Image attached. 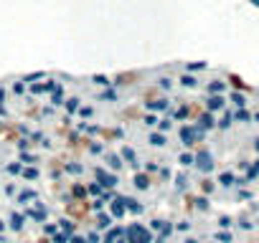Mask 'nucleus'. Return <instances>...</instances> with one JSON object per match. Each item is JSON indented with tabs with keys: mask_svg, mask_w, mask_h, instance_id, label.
Returning a JSON list of instances; mask_svg holds the SVG:
<instances>
[{
	"mask_svg": "<svg viewBox=\"0 0 259 243\" xmlns=\"http://www.w3.org/2000/svg\"><path fill=\"white\" fill-rule=\"evenodd\" d=\"M107 165L112 170H119L122 167V155H107Z\"/></svg>",
	"mask_w": 259,
	"mask_h": 243,
	"instance_id": "16",
	"label": "nucleus"
},
{
	"mask_svg": "<svg viewBox=\"0 0 259 243\" xmlns=\"http://www.w3.org/2000/svg\"><path fill=\"white\" fill-rule=\"evenodd\" d=\"M186 116H188V109H186V106H183L181 111H176V119H186Z\"/></svg>",
	"mask_w": 259,
	"mask_h": 243,
	"instance_id": "43",
	"label": "nucleus"
},
{
	"mask_svg": "<svg viewBox=\"0 0 259 243\" xmlns=\"http://www.w3.org/2000/svg\"><path fill=\"white\" fill-rule=\"evenodd\" d=\"M59 228H61V230L66 233V235H69V233L74 230V223H71V220H61V225H59Z\"/></svg>",
	"mask_w": 259,
	"mask_h": 243,
	"instance_id": "28",
	"label": "nucleus"
},
{
	"mask_svg": "<svg viewBox=\"0 0 259 243\" xmlns=\"http://www.w3.org/2000/svg\"><path fill=\"white\" fill-rule=\"evenodd\" d=\"M23 177H26V180H36V177H38V167H28V170H23Z\"/></svg>",
	"mask_w": 259,
	"mask_h": 243,
	"instance_id": "24",
	"label": "nucleus"
},
{
	"mask_svg": "<svg viewBox=\"0 0 259 243\" xmlns=\"http://www.w3.org/2000/svg\"><path fill=\"white\" fill-rule=\"evenodd\" d=\"M231 101H234L239 109H244V106H246V96H244V94H239V91H234V94H231Z\"/></svg>",
	"mask_w": 259,
	"mask_h": 243,
	"instance_id": "20",
	"label": "nucleus"
},
{
	"mask_svg": "<svg viewBox=\"0 0 259 243\" xmlns=\"http://www.w3.org/2000/svg\"><path fill=\"white\" fill-rule=\"evenodd\" d=\"M94 175H97V180H99V185L102 188H114L119 180H117V175H112V172H107L104 167H97L94 170Z\"/></svg>",
	"mask_w": 259,
	"mask_h": 243,
	"instance_id": "4",
	"label": "nucleus"
},
{
	"mask_svg": "<svg viewBox=\"0 0 259 243\" xmlns=\"http://www.w3.org/2000/svg\"><path fill=\"white\" fill-rule=\"evenodd\" d=\"M196 167H198L201 172H206V175L213 172V167H216V165H213V155H211L208 150H198V152H196Z\"/></svg>",
	"mask_w": 259,
	"mask_h": 243,
	"instance_id": "2",
	"label": "nucleus"
},
{
	"mask_svg": "<svg viewBox=\"0 0 259 243\" xmlns=\"http://www.w3.org/2000/svg\"><path fill=\"white\" fill-rule=\"evenodd\" d=\"M150 145H153V147H165V145H168L165 132H153V135H150Z\"/></svg>",
	"mask_w": 259,
	"mask_h": 243,
	"instance_id": "10",
	"label": "nucleus"
},
{
	"mask_svg": "<svg viewBox=\"0 0 259 243\" xmlns=\"http://www.w3.org/2000/svg\"><path fill=\"white\" fill-rule=\"evenodd\" d=\"M23 89H26V81H16V84H13V91H16V94H23Z\"/></svg>",
	"mask_w": 259,
	"mask_h": 243,
	"instance_id": "36",
	"label": "nucleus"
},
{
	"mask_svg": "<svg viewBox=\"0 0 259 243\" xmlns=\"http://www.w3.org/2000/svg\"><path fill=\"white\" fill-rule=\"evenodd\" d=\"M224 91H226V81H219L216 79V81L208 84V94H224Z\"/></svg>",
	"mask_w": 259,
	"mask_h": 243,
	"instance_id": "12",
	"label": "nucleus"
},
{
	"mask_svg": "<svg viewBox=\"0 0 259 243\" xmlns=\"http://www.w3.org/2000/svg\"><path fill=\"white\" fill-rule=\"evenodd\" d=\"M216 240H221V243H229V240H231V235H229V233H219V235H216Z\"/></svg>",
	"mask_w": 259,
	"mask_h": 243,
	"instance_id": "41",
	"label": "nucleus"
},
{
	"mask_svg": "<svg viewBox=\"0 0 259 243\" xmlns=\"http://www.w3.org/2000/svg\"><path fill=\"white\" fill-rule=\"evenodd\" d=\"M127 210H130V213H135V215H140V213H143L145 208H143V205H140L138 200H133V198H127Z\"/></svg>",
	"mask_w": 259,
	"mask_h": 243,
	"instance_id": "14",
	"label": "nucleus"
},
{
	"mask_svg": "<svg viewBox=\"0 0 259 243\" xmlns=\"http://www.w3.org/2000/svg\"><path fill=\"white\" fill-rule=\"evenodd\" d=\"M178 162H181L183 167H191V165H196V155H188V152H181V157H178Z\"/></svg>",
	"mask_w": 259,
	"mask_h": 243,
	"instance_id": "15",
	"label": "nucleus"
},
{
	"mask_svg": "<svg viewBox=\"0 0 259 243\" xmlns=\"http://www.w3.org/2000/svg\"><path fill=\"white\" fill-rule=\"evenodd\" d=\"M251 3H254V6H259V0H251Z\"/></svg>",
	"mask_w": 259,
	"mask_h": 243,
	"instance_id": "54",
	"label": "nucleus"
},
{
	"mask_svg": "<svg viewBox=\"0 0 259 243\" xmlns=\"http://www.w3.org/2000/svg\"><path fill=\"white\" fill-rule=\"evenodd\" d=\"M158 86H160L163 91H170V89H173V79H170V76H160V79H158Z\"/></svg>",
	"mask_w": 259,
	"mask_h": 243,
	"instance_id": "19",
	"label": "nucleus"
},
{
	"mask_svg": "<svg viewBox=\"0 0 259 243\" xmlns=\"http://www.w3.org/2000/svg\"><path fill=\"white\" fill-rule=\"evenodd\" d=\"M145 125L155 127V125H158V116H155V114H148V116H145Z\"/></svg>",
	"mask_w": 259,
	"mask_h": 243,
	"instance_id": "34",
	"label": "nucleus"
},
{
	"mask_svg": "<svg viewBox=\"0 0 259 243\" xmlns=\"http://www.w3.org/2000/svg\"><path fill=\"white\" fill-rule=\"evenodd\" d=\"M196 208L198 210H208V198H196Z\"/></svg>",
	"mask_w": 259,
	"mask_h": 243,
	"instance_id": "27",
	"label": "nucleus"
},
{
	"mask_svg": "<svg viewBox=\"0 0 259 243\" xmlns=\"http://www.w3.org/2000/svg\"><path fill=\"white\" fill-rule=\"evenodd\" d=\"M117 243H127V240H117Z\"/></svg>",
	"mask_w": 259,
	"mask_h": 243,
	"instance_id": "55",
	"label": "nucleus"
},
{
	"mask_svg": "<svg viewBox=\"0 0 259 243\" xmlns=\"http://www.w3.org/2000/svg\"><path fill=\"white\" fill-rule=\"evenodd\" d=\"M256 175H259V160H256V162H254V167L249 170V177H256Z\"/></svg>",
	"mask_w": 259,
	"mask_h": 243,
	"instance_id": "42",
	"label": "nucleus"
},
{
	"mask_svg": "<svg viewBox=\"0 0 259 243\" xmlns=\"http://www.w3.org/2000/svg\"><path fill=\"white\" fill-rule=\"evenodd\" d=\"M124 213H127V198L117 195V198L109 203V215H112V218H122Z\"/></svg>",
	"mask_w": 259,
	"mask_h": 243,
	"instance_id": "5",
	"label": "nucleus"
},
{
	"mask_svg": "<svg viewBox=\"0 0 259 243\" xmlns=\"http://www.w3.org/2000/svg\"><path fill=\"white\" fill-rule=\"evenodd\" d=\"M84 193H87V190H84V188H81V185H74V195H79V198H81V195H84Z\"/></svg>",
	"mask_w": 259,
	"mask_h": 243,
	"instance_id": "47",
	"label": "nucleus"
},
{
	"mask_svg": "<svg viewBox=\"0 0 259 243\" xmlns=\"http://www.w3.org/2000/svg\"><path fill=\"white\" fill-rule=\"evenodd\" d=\"M176 185L183 190V188H186V177H183V175H178V177H176Z\"/></svg>",
	"mask_w": 259,
	"mask_h": 243,
	"instance_id": "44",
	"label": "nucleus"
},
{
	"mask_svg": "<svg viewBox=\"0 0 259 243\" xmlns=\"http://www.w3.org/2000/svg\"><path fill=\"white\" fill-rule=\"evenodd\" d=\"M158 127H160V132H168V130L173 127V122H170V119H160V125H158Z\"/></svg>",
	"mask_w": 259,
	"mask_h": 243,
	"instance_id": "29",
	"label": "nucleus"
},
{
	"mask_svg": "<svg viewBox=\"0 0 259 243\" xmlns=\"http://www.w3.org/2000/svg\"><path fill=\"white\" fill-rule=\"evenodd\" d=\"M148 109L150 111H165L168 109V99H153V101H148Z\"/></svg>",
	"mask_w": 259,
	"mask_h": 243,
	"instance_id": "9",
	"label": "nucleus"
},
{
	"mask_svg": "<svg viewBox=\"0 0 259 243\" xmlns=\"http://www.w3.org/2000/svg\"><path fill=\"white\" fill-rule=\"evenodd\" d=\"M181 137H183V145L191 147V145H196L198 140H203V132H201L198 127H183V130H181Z\"/></svg>",
	"mask_w": 259,
	"mask_h": 243,
	"instance_id": "3",
	"label": "nucleus"
},
{
	"mask_svg": "<svg viewBox=\"0 0 259 243\" xmlns=\"http://www.w3.org/2000/svg\"><path fill=\"white\" fill-rule=\"evenodd\" d=\"M8 172L11 175H18V172H23V165L21 162H13V165H8Z\"/></svg>",
	"mask_w": 259,
	"mask_h": 243,
	"instance_id": "26",
	"label": "nucleus"
},
{
	"mask_svg": "<svg viewBox=\"0 0 259 243\" xmlns=\"http://www.w3.org/2000/svg\"><path fill=\"white\" fill-rule=\"evenodd\" d=\"M0 243H6V238H3V235H0Z\"/></svg>",
	"mask_w": 259,
	"mask_h": 243,
	"instance_id": "53",
	"label": "nucleus"
},
{
	"mask_svg": "<svg viewBox=\"0 0 259 243\" xmlns=\"http://www.w3.org/2000/svg\"><path fill=\"white\" fill-rule=\"evenodd\" d=\"M163 225H165V220H153L150 223V230H163Z\"/></svg>",
	"mask_w": 259,
	"mask_h": 243,
	"instance_id": "38",
	"label": "nucleus"
},
{
	"mask_svg": "<svg viewBox=\"0 0 259 243\" xmlns=\"http://www.w3.org/2000/svg\"><path fill=\"white\" fill-rule=\"evenodd\" d=\"M186 243H198V240H193V238H188V240H186Z\"/></svg>",
	"mask_w": 259,
	"mask_h": 243,
	"instance_id": "52",
	"label": "nucleus"
},
{
	"mask_svg": "<svg viewBox=\"0 0 259 243\" xmlns=\"http://www.w3.org/2000/svg\"><path fill=\"white\" fill-rule=\"evenodd\" d=\"M26 200H36V193H33V190H23V193L18 195V203H26Z\"/></svg>",
	"mask_w": 259,
	"mask_h": 243,
	"instance_id": "21",
	"label": "nucleus"
},
{
	"mask_svg": "<svg viewBox=\"0 0 259 243\" xmlns=\"http://www.w3.org/2000/svg\"><path fill=\"white\" fill-rule=\"evenodd\" d=\"M66 111H69V114L79 111V99H69V101H66Z\"/></svg>",
	"mask_w": 259,
	"mask_h": 243,
	"instance_id": "22",
	"label": "nucleus"
},
{
	"mask_svg": "<svg viewBox=\"0 0 259 243\" xmlns=\"http://www.w3.org/2000/svg\"><path fill=\"white\" fill-rule=\"evenodd\" d=\"M66 240H69V235H66V233H59V230L54 233V243H66Z\"/></svg>",
	"mask_w": 259,
	"mask_h": 243,
	"instance_id": "31",
	"label": "nucleus"
},
{
	"mask_svg": "<svg viewBox=\"0 0 259 243\" xmlns=\"http://www.w3.org/2000/svg\"><path fill=\"white\" fill-rule=\"evenodd\" d=\"M99 99H102V101H112V99H117V96H114V91H104Z\"/></svg>",
	"mask_w": 259,
	"mask_h": 243,
	"instance_id": "40",
	"label": "nucleus"
},
{
	"mask_svg": "<svg viewBox=\"0 0 259 243\" xmlns=\"http://www.w3.org/2000/svg\"><path fill=\"white\" fill-rule=\"evenodd\" d=\"M234 119H236V122H249L251 116H249V111H246V109H236V116H234Z\"/></svg>",
	"mask_w": 259,
	"mask_h": 243,
	"instance_id": "23",
	"label": "nucleus"
},
{
	"mask_svg": "<svg viewBox=\"0 0 259 243\" xmlns=\"http://www.w3.org/2000/svg\"><path fill=\"white\" fill-rule=\"evenodd\" d=\"M224 106H226L224 94H211V96L206 99V111H221Z\"/></svg>",
	"mask_w": 259,
	"mask_h": 243,
	"instance_id": "6",
	"label": "nucleus"
},
{
	"mask_svg": "<svg viewBox=\"0 0 259 243\" xmlns=\"http://www.w3.org/2000/svg\"><path fill=\"white\" fill-rule=\"evenodd\" d=\"M219 225H221V228H229V225H231V218H229V215H221V218H219Z\"/></svg>",
	"mask_w": 259,
	"mask_h": 243,
	"instance_id": "37",
	"label": "nucleus"
},
{
	"mask_svg": "<svg viewBox=\"0 0 259 243\" xmlns=\"http://www.w3.org/2000/svg\"><path fill=\"white\" fill-rule=\"evenodd\" d=\"M97 225H99V228H107V225H109V215H104V213H102V215L97 218Z\"/></svg>",
	"mask_w": 259,
	"mask_h": 243,
	"instance_id": "30",
	"label": "nucleus"
},
{
	"mask_svg": "<svg viewBox=\"0 0 259 243\" xmlns=\"http://www.w3.org/2000/svg\"><path fill=\"white\" fill-rule=\"evenodd\" d=\"M254 122H259V111H256V114H254Z\"/></svg>",
	"mask_w": 259,
	"mask_h": 243,
	"instance_id": "51",
	"label": "nucleus"
},
{
	"mask_svg": "<svg viewBox=\"0 0 259 243\" xmlns=\"http://www.w3.org/2000/svg\"><path fill=\"white\" fill-rule=\"evenodd\" d=\"M94 84H99V86H109V79L99 74V76H94Z\"/></svg>",
	"mask_w": 259,
	"mask_h": 243,
	"instance_id": "32",
	"label": "nucleus"
},
{
	"mask_svg": "<svg viewBox=\"0 0 259 243\" xmlns=\"http://www.w3.org/2000/svg\"><path fill=\"white\" fill-rule=\"evenodd\" d=\"M181 86H186V89H196V86H198V79H196L193 74H183V76H181Z\"/></svg>",
	"mask_w": 259,
	"mask_h": 243,
	"instance_id": "11",
	"label": "nucleus"
},
{
	"mask_svg": "<svg viewBox=\"0 0 259 243\" xmlns=\"http://www.w3.org/2000/svg\"><path fill=\"white\" fill-rule=\"evenodd\" d=\"M133 185H135L138 190H148V188H150V177H148L145 172H135V177H133Z\"/></svg>",
	"mask_w": 259,
	"mask_h": 243,
	"instance_id": "8",
	"label": "nucleus"
},
{
	"mask_svg": "<svg viewBox=\"0 0 259 243\" xmlns=\"http://www.w3.org/2000/svg\"><path fill=\"white\" fill-rule=\"evenodd\" d=\"M201 132H206V130H213L216 127V122H213V116H211V111H206V114H201L198 116V125H196Z\"/></svg>",
	"mask_w": 259,
	"mask_h": 243,
	"instance_id": "7",
	"label": "nucleus"
},
{
	"mask_svg": "<svg viewBox=\"0 0 259 243\" xmlns=\"http://www.w3.org/2000/svg\"><path fill=\"white\" fill-rule=\"evenodd\" d=\"M254 150H256V155H259V137L254 140Z\"/></svg>",
	"mask_w": 259,
	"mask_h": 243,
	"instance_id": "49",
	"label": "nucleus"
},
{
	"mask_svg": "<svg viewBox=\"0 0 259 243\" xmlns=\"http://www.w3.org/2000/svg\"><path fill=\"white\" fill-rule=\"evenodd\" d=\"M124 235H127V243H153V230L145 228L143 223H133L124 230Z\"/></svg>",
	"mask_w": 259,
	"mask_h": 243,
	"instance_id": "1",
	"label": "nucleus"
},
{
	"mask_svg": "<svg viewBox=\"0 0 259 243\" xmlns=\"http://www.w3.org/2000/svg\"><path fill=\"white\" fill-rule=\"evenodd\" d=\"M23 223H26V218H23L21 213H13V215H11V228H13V230H23Z\"/></svg>",
	"mask_w": 259,
	"mask_h": 243,
	"instance_id": "13",
	"label": "nucleus"
},
{
	"mask_svg": "<svg viewBox=\"0 0 259 243\" xmlns=\"http://www.w3.org/2000/svg\"><path fill=\"white\" fill-rule=\"evenodd\" d=\"M44 230H46V233H49V235H54V233H56V230H59V228H56V225H51V223H49V225H44Z\"/></svg>",
	"mask_w": 259,
	"mask_h": 243,
	"instance_id": "46",
	"label": "nucleus"
},
{
	"mask_svg": "<svg viewBox=\"0 0 259 243\" xmlns=\"http://www.w3.org/2000/svg\"><path fill=\"white\" fill-rule=\"evenodd\" d=\"M44 76H46V74H44V71H38V74H28L23 81H26V84H36V79H44Z\"/></svg>",
	"mask_w": 259,
	"mask_h": 243,
	"instance_id": "25",
	"label": "nucleus"
},
{
	"mask_svg": "<svg viewBox=\"0 0 259 243\" xmlns=\"http://www.w3.org/2000/svg\"><path fill=\"white\" fill-rule=\"evenodd\" d=\"M66 170H69V172H81V165H69Z\"/></svg>",
	"mask_w": 259,
	"mask_h": 243,
	"instance_id": "48",
	"label": "nucleus"
},
{
	"mask_svg": "<svg viewBox=\"0 0 259 243\" xmlns=\"http://www.w3.org/2000/svg\"><path fill=\"white\" fill-rule=\"evenodd\" d=\"M234 183H236V177H234L231 172H221V175H219V185L229 188V185H234Z\"/></svg>",
	"mask_w": 259,
	"mask_h": 243,
	"instance_id": "17",
	"label": "nucleus"
},
{
	"mask_svg": "<svg viewBox=\"0 0 259 243\" xmlns=\"http://www.w3.org/2000/svg\"><path fill=\"white\" fill-rule=\"evenodd\" d=\"M216 127H219V130H229V127H231V119H229V116H226V119H221Z\"/></svg>",
	"mask_w": 259,
	"mask_h": 243,
	"instance_id": "35",
	"label": "nucleus"
},
{
	"mask_svg": "<svg viewBox=\"0 0 259 243\" xmlns=\"http://www.w3.org/2000/svg\"><path fill=\"white\" fill-rule=\"evenodd\" d=\"M122 157H124L127 162H133V165L138 167V155H135L133 150H130V147H122Z\"/></svg>",
	"mask_w": 259,
	"mask_h": 243,
	"instance_id": "18",
	"label": "nucleus"
},
{
	"mask_svg": "<svg viewBox=\"0 0 259 243\" xmlns=\"http://www.w3.org/2000/svg\"><path fill=\"white\" fill-rule=\"evenodd\" d=\"M3 230H6V223H3V220H0V233H3Z\"/></svg>",
	"mask_w": 259,
	"mask_h": 243,
	"instance_id": "50",
	"label": "nucleus"
},
{
	"mask_svg": "<svg viewBox=\"0 0 259 243\" xmlns=\"http://www.w3.org/2000/svg\"><path fill=\"white\" fill-rule=\"evenodd\" d=\"M213 190V183L211 180H203V193H211Z\"/></svg>",
	"mask_w": 259,
	"mask_h": 243,
	"instance_id": "45",
	"label": "nucleus"
},
{
	"mask_svg": "<svg viewBox=\"0 0 259 243\" xmlns=\"http://www.w3.org/2000/svg\"><path fill=\"white\" fill-rule=\"evenodd\" d=\"M89 193H92V195H102V185H99V183H92V185H89Z\"/></svg>",
	"mask_w": 259,
	"mask_h": 243,
	"instance_id": "33",
	"label": "nucleus"
},
{
	"mask_svg": "<svg viewBox=\"0 0 259 243\" xmlns=\"http://www.w3.org/2000/svg\"><path fill=\"white\" fill-rule=\"evenodd\" d=\"M201 69H206V64H201V61H198V64H191V66H188V71H191V74H193V71H201Z\"/></svg>",
	"mask_w": 259,
	"mask_h": 243,
	"instance_id": "39",
	"label": "nucleus"
}]
</instances>
